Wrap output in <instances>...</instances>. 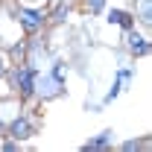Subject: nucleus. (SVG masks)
Segmentation results:
<instances>
[{
  "label": "nucleus",
  "instance_id": "1",
  "mask_svg": "<svg viewBox=\"0 0 152 152\" xmlns=\"http://www.w3.org/2000/svg\"><path fill=\"white\" fill-rule=\"evenodd\" d=\"M15 82L20 85V91H23V94H29V91H32V73H29V70H18V73H15Z\"/></svg>",
  "mask_w": 152,
  "mask_h": 152
},
{
  "label": "nucleus",
  "instance_id": "2",
  "mask_svg": "<svg viewBox=\"0 0 152 152\" xmlns=\"http://www.w3.org/2000/svg\"><path fill=\"white\" fill-rule=\"evenodd\" d=\"M20 18H23V26H26L29 32H35L38 26H41V15H38V12H29V9H26Z\"/></svg>",
  "mask_w": 152,
  "mask_h": 152
},
{
  "label": "nucleus",
  "instance_id": "3",
  "mask_svg": "<svg viewBox=\"0 0 152 152\" xmlns=\"http://www.w3.org/2000/svg\"><path fill=\"white\" fill-rule=\"evenodd\" d=\"M126 41H129L132 53H137V56H143V53H146V41H143L140 35H134V32H129V35H126Z\"/></svg>",
  "mask_w": 152,
  "mask_h": 152
},
{
  "label": "nucleus",
  "instance_id": "4",
  "mask_svg": "<svg viewBox=\"0 0 152 152\" xmlns=\"http://www.w3.org/2000/svg\"><path fill=\"white\" fill-rule=\"evenodd\" d=\"M12 132L18 134V137H26V134L32 132V126H29V120H26V117H18V120L12 123Z\"/></svg>",
  "mask_w": 152,
  "mask_h": 152
},
{
  "label": "nucleus",
  "instance_id": "5",
  "mask_svg": "<svg viewBox=\"0 0 152 152\" xmlns=\"http://www.w3.org/2000/svg\"><path fill=\"white\" fill-rule=\"evenodd\" d=\"M108 20H111V23H123V26H129V15H126V12H120V9H111Z\"/></svg>",
  "mask_w": 152,
  "mask_h": 152
},
{
  "label": "nucleus",
  "instance_id": "6",
  "mask_svg": "<svg viewBox=\"0 0 152 152\" xmlns=\"http://www.w3.org/2000/svg\"><path fill=\"white\" fill-rule=\"evenodd\" d=\"M108 140H111V132H102L99 137H96V140H88V149H96V146H105Z\"/></svg>",
  "mask_w": 152,
  "mask_h": 152
},
{
  "label": "nucleus",
  "instance_id": "7",
  "mask_svg": "<svg viewBox=\"0 0 152 152\" xmlns=\"http://www.w3.org/2000/svg\"><path fill=\"white\" fill-rule=\"evenodd\" d=\"M88 9H91V12H99V9H102V0H88Z\"/></svg>",
  "mask_w": 152,
  "mask_h": 152
},
{
  "label": "nucleus",
  "instance_id": "8",
  "mask_svg": "<svg viewBox=\"0 0 152 152\" xmlns=\"http://www.w3.org/2000/svg\"><path fill=\"white\" fill-rule=\"evenodd\" d=\"M0 73H3V64H0Z\"/></svg>",
  "mask_w": 152,
  "mask_h": 152
}]
</instances>
